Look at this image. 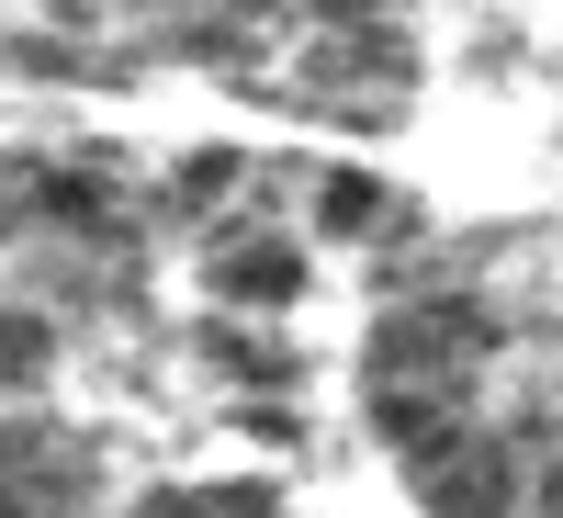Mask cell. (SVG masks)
<instances>
[{
    "instance_id": "cell-5",
    "label": "cell",
    "mask_w": 563,
    "mask_h": 518,
    "mask_svg": "<svg viewBox=\"0 0 563 518\" xmlns=\"http://www.w3.org/2000/svg\"><path fill=\"white\" fill-rule=\"evenodd\" d=\"M45 361H57V350H45V327H34V316H0V384H34Z\"/></svg>"
},
{
    "instance_id": "cell-2",
    "label": "cell",
    "mask_w": 563,
    "mask_h": 518,
    "mask_svg": "<svg viewBox=\"0 0 563 518\" xmlns=\"http://www.w3.org/2000/svg\"><path fill=\"white\" fill-rule=\"evenodd\" d=\"M203 282H214L225 305H249V316H282V305L305 294V249L271 238V225H249V238H225V249L203 260Z\"/></svg>"
},
{
    "instance_id": "cell-6",
    "label": "cell",
    "mask_w": 563,
    "mask_h": 518,
    "mask_svg": "<svg viewBox=\"0 0 563 518\" xmlns=\"http://www.w3.org/2000/svg\"><path fill=\"white\" fill-rule=\"evenodd\" d=\"M225 192H238V158H225V147H192V158H180V203H225Z\"/></svg>"
},
{
    "instance_id": "cell-3",
    "label": "cell",
    "mask_w": 563,
    "mask_h": 518,
    "mask_svg": "<svg viewBox=\"0 0 563 518\" xmlns=\"http://www.w3.org/2000/svg\"><path fill=\"white\" fill-rule=\"evenodd\" d=\"M0 518H79V474L57 451H0Z\"/></svg>"
},
{
    "instance_id": "cell-4",
    "label": "cell",
    "mask_w": 563,
    "mask_h": 518,
    "mask_svg": "<svg viewBox=\"0 0 563 518\" xmlns=\"http://www.w3.org/2000/svg\"><path fill=\"white\" fill-rule=\"evenodd\" d=\"M214 361L238 372V384H294V350H249V327H225V339H214Z\"/></svg>"
},
{
    "instance_id": "cell-1",
    "label": "cell",
    "mask_w": 563,
    "mask_h": 518,
    "mask_svg": "<svg viewBox=\"0 0 563 518\" xmlns=\"http://www.w3.org/2000/svg\"><path fill=\"white\" fill-rule=\"evenodd\" d=\"M406 485L429 518H519V451L507 440H474V417L440 429L429 451H406Z\"/></svg>"
}]
</instances>
